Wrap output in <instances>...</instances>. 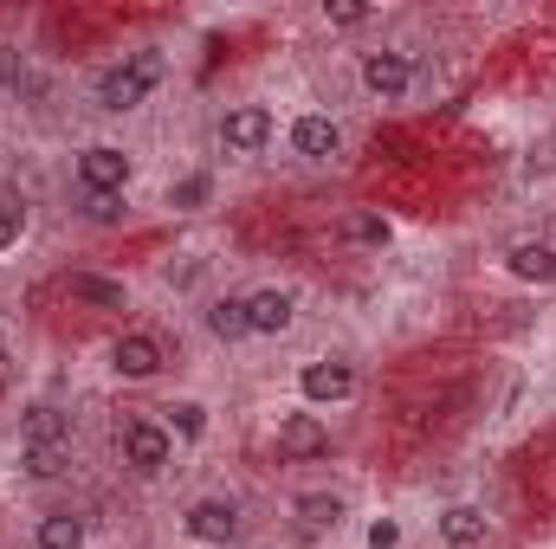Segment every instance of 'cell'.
<instances>
[{
    "label": "cell",
    "instance_id": "obj_1",
    "mask_svg": "<svg viewBox=\"0 0 556 549\" xmlns=\"http://www.w3.org/2000/svg\"><path fill=\"white\" fill-rule=\"evenodd\" d=\"M155 85H162V52H130L124 65H111V72L98 78V111L124 117V111H137Z\"/></svg>",
    "mask_w": 556,
    "mask_h": 549
},
{
    "label": "cell",
    "instance_id": "obj_2",
    "mask_svg": "<svg viewBox=\"0 0 556 549\" xmlns=\"http://www.w3.org/2000/svg\"><path fill=\"white\" fill-rule=\"evenodd\" d=\"M130 149H117V142H91L85 155H78V188L85 194H124L130 188Z\"/></svg>",
    "mask_w": 556,
    "mask_h": 549
},
{
    "label": "cell",
    "instance_id": "obj_3",
    "mask_svg": "<svg viewBox=\"0 0 556 549\" xmlns=\"http://www.w3.org/2000/svg\"><path fill=\"white\" fill-rule=\"evenodd\" d=\"M117 446H124V465H130L137 478H155V472L168 465V452H175V439H168V426H155V420H124V433H117Z\"/></svg>",
    "mask_w": 556,
    "mask_h": 549
},
{
    "label": "cell",
    "instance_id": "obj_4",
    "mask_svg": "<svg viewBox=\"0 0 556 549\" xmlns=\"http://www.w3.org/2000/svg\"><path fill=\"white\" fill-rule=\"evenodd\" d=\"M298 395H304L311 408H337V401H350V395H356V369H350V362H337V356L304 362V369H298Z\"/></svg>",
    "mask_w": 556,
    "mask_h": 549
},
{
    "label": "cell",
    "instance_id": "obj_5",
    "mask_svg": "<svg viewBox=\"0 0 556 549\" xmlns=\"http://www.w3.org/2000/svg\"><path fill=\"white\" fill-rule=\"evenodd\" d=\"M181 531L207 549H227L240 537V505H227V498H194L188 518H181Z\"/></svg>",
    "mask_w": 556,
    "mask_h": 549
},
{
    "label": "cell",
    "instance_id": "obj_6",
    "mask_svg": "<svg viewBox=\"0 0 556 549\" xmlns=\"http://www.w3.org/2000/svg\"><path fill=\"white\" fill-rule=\"evenodd\" d=\"M363 85L382 104H402L415 91V59L408 52H363Z\"/></svg>",
    "mask_w": 556,
    "mask_h": 549
},
{
    "label": "cell",
    "instance_id": "obj_7",
    "mask_svg": "<svg viewBox=\"0 0 556 549\" xmlns=\"http://www.w3.org/2000/svg\"><path fill=\"white\" fill-rule=\"evenodd\" d=\"M220 142H227V155H260V149L273 142V111H266V104L227 111V117H220Z\"/></svg>",
    "mask_w": 556,
    "mask_h": 549
},
{
    "label": "cell",
    "instance_id": "obj_8",
    "mask_svg": "<svg viewBox=\"0 0 556 549\" xmlns=\"http://www.w3.org/2000/svg\"><path fill=\"white\" fill-rule=\"evenodd\" d=\"M111 369H117L124 382H149V375H162V343H155L149 330H124L117 349H111Z\"/></svg>",
    "mask_w": 556,
    "mask_h": 549
},
{
    "label": "cell",
    "instance_id": "obj_9",
    "mask_svg": "<svg viewBox=\"0 0 556 549\" xmlns=\"http://www.w3.org/2000/svg\"><path fill=\"white\" fill-rule=\"evenodd\" d=\"M278 452L285 459H324L330 452V426L317 413H285L278 420Z\"/></svg>",
    "mask_w": 556,
    "mask_h": 549
},
{
    "label": "cell",
    "instance_id": "obj_10",
    "mask_svg": "<svg viewBox=\"0 0 556 549\" xmlns=\"http://www.w3.org/2000/svg\"><path fill=\"white\" fill-rule=\"evenodd\" d=\"M440 544L446 549H485L492 544V518L479 505H446L440 511Z\"/></svg>",
    "mask_w": 556,
    "mask_h": 549
},
{
    "label": "cell",
    "instance_id": "obj_11",
    "mask_svg": "<svg viewBox=\"0 0 556 549\" xmlns=\"http://www.w3.org/2000/svg\"><path fill=\"white\" fill-rule=\"evenodd\" d=\"M505 272L518 284H556V246L551 240H511L505 246Z\"/></svg>",
    "mask_w": 556,
    "mask_h": 549
},
{
    "label": "cell",
    "instance_id": "obj_12",
    "mask_svg": "<svg viewBox=\"0 0 556 549\" xmlns=\"http://www.w3.org/2000/svg\"><path fill=\"white\" fill-rule=\"evenodd\" d=\"M291 155H304V162H330V155H343V130H337V117H298L291 124Z\"/></svg>",
    "mask_w": 556,
    "mask_h": 549
},
{
    "label": "cell",
    "instance_id": "obj_13",
    "mask_svg": "<svg viewBox=\"0 0 556 549\" xmlns=\"http://www.w3.org/2000/svg\"><path fill=\"white\" fill-rule=\"evenodd\" d=\"M291 291H278V284H266V291H253L247 297V323H253V336H278V330H291Z\"/></svg>",
    "mask_w": 556,
    "mask_h": 549
},
{
    "label": "cell",
    "instance_id": "obj_14",
    "mask_svg": "<svg viewBox=\"0 0 556 549\" xmlns=\"http://www.w3.org/2000/svg\"><path fill=\"white\" fill-rule=\"evenodd\" d=\"M20 472L26 478H65L72 472V439H33V446H20Z\"/></svg>",
    "mask_w": 556,
    "mask_h": 549
},
{
    "label": "cell",
    "instance_id": "obj_15",
    "mask_svg": "<svg viewBox=\"0 0 556 549\" xmlns=\"http://www.w3.org/2000/svg\"><path fill=\"white\" fill-rule=\"evenodd\" d=\"M207 330H214L220 343H247V336H253V323H247V297H214V304H207Z\"/></svg>",
    "mask_w": 556,
    "mask_h": 549
},
{
    "label": "cell",
    "instance_id": "obj_16",
    "mask_svg": "<svg viewBox=\"0 0 556 549\" xmlns=\"http://www.w3.org/2000/svg\"><path fill=\"white\" fill-rule=\"evenodd\" d=\"M33 544L39 549H85V518L78 511H52V518H39Z\"/></svg>",
    "mask_w": 556,
    "mask_h": 549
},
{
    "label": "cell",
    "instance_id": "obj_17",
    "mask_svg": "<svg viewBox=\"0 0 556 549\" xmlns=\"http://www.w3.org/2000/svg\"><path fill=\"white\" fill-rule=\"evenodd\" d=\"M291 511H298V518H304V531H337V524H343V511H350V505H343V498H337V491H304V498H298V505H291Z\"/></svg>",
    "mask_w": 556,
    "mask_h": 549
},
{
    "label": "cell",
    "instance_id": "obj_18",
    "mask_svg": "<svg viewBox=\"0 0 556 549\" xmlns=\"http://www.w3.org/2000/svg\"><path fill=\"white\" fill-rule=\"evenodd\" d=\"M72 297L78 304H98V310H124V284L98 272H72Z\"/></svg>",
    "mask_w": 556,
    "mask_h": 549
},
{
    "label": "cell",
    "instance_id": "obj_19",
    "mask_svg": "<svg viewBox=\"0 0 556 549\" xmlns=\"http://www.w3.org/2000/svg\"><path fill=\"white\" fill-rule=\"evenodd\" d=\"M33 439H72L65 413H59V408H33L26 420H20V446H33Z\"/></svg>",
    "mask_w": 556,
    "mask_h": 549
},
{
    "label": "cell",
    "instance_id": "obj_20",
    "mask_svg": "<svg viewBox=\"0 0 556 549\" xmlns=\"http://www.w3.org/2000/svg\"><path fill=\"white\" fill-rule=\"evenodd\" d=\"M343 233H350L356 246H389V220H382V214H350Z\"/></svg>",
    "mask_w": 556,
    "mask_h": 549
},
{
    "label": "cell",
    "instance_id": "obj_21",
    "mask_svg": "<svg viewBox=\"0 0 556 549\" xmlns=\"http://www.w3.org/2000/svg\"><path fill=\"white\" fill-rule=\"evenodd\" d=\"M168 426H175L181 439H201V433H207V408H201V401H175V408H168Z\"/></svg>",
    "mask_w": 556,
    "mask_h": 549
},
{
    "label": "cell",
    "instance_id": "obj_22",
    "mask_svg": "<svg viewBox=\"0 0 556 549\" xmlns=\"http://www.w3.org/2000/svg\"><path fill=\"white\" fill-rule=\"evenodd\" d=\"M207 188H214L207 175H181V181L168 188V207H201V201H207Z\"/></svg>",
    "mask_w": 556,
    "mask_h": 549
},
{
    "label": "cell",
    "instance_id": "obj_23",
    "mask_svg": "<svg viewBox=\"0 0 556 549\" xmlns=\"http://www.w3.org/2000/svg\"><path fill=\"white\" fill-rule=\"evenodd\" d=\"M20 233H26V207L20 201H0V253L20 246Z\"/></svg>",
    "mask_w": 556,
    "mask_h": 549
},
{
    "label": "cell",
    "instance_id": "obj_24",
    "mask_svg": "<svg viewBox=\"0 0 556 549\" xmlns=\"http://www.w3.org/2000/svg\"><path fill=\"white\" fill-rule=\"evenodd\" d=\"M369 549H402V524L395 518H376L369 524Z\"/></svg>",
    "mask_w": 556,
    "mask_h": 549
},
{
    "label": "cell",
    "instance_id": "obj_25",
    "mask_svg": "<svg viewBox=\"0 0 556 549\" xmlns=\"http://www.w3.org/2000/svg\"><path fill=\"white\" fill-rule=\"evenodd\" d=\"M85 214H91V220H117L124 207H117V194H85Z\"/></svg>",
    "mask_w": 556,
    "mask_h": 549
},
{
    "label": "cell",
    "instance_id": "obj_26",
    "mask_svg": "<svg viewBox=\"0 0 556 549\" xmlns=\"http://www.w3.org/2000/svg\"><path fill=\"white\" fill-rule=\"evenodd\" d=\"M20 78H26V59L13 46H0V85H20Z\"/></svg>",
    "mask_w": 556,
    "mask_h": 549
},
{
    "label": "cell",
    "instance_id": "obj_27",
    "mask_svg": "<svg viewBox=\"0 0 556 549\" xmlns=\"http://www.w3.org/2000/svg\"><path fill=\"white\" fill-rule=\"evenodd\" d=\"M324 20H330V26H363L369 7H324Z\"/></svg>",
    "mask_w": 556,
    "mask_h": 549
}]
</instances>
